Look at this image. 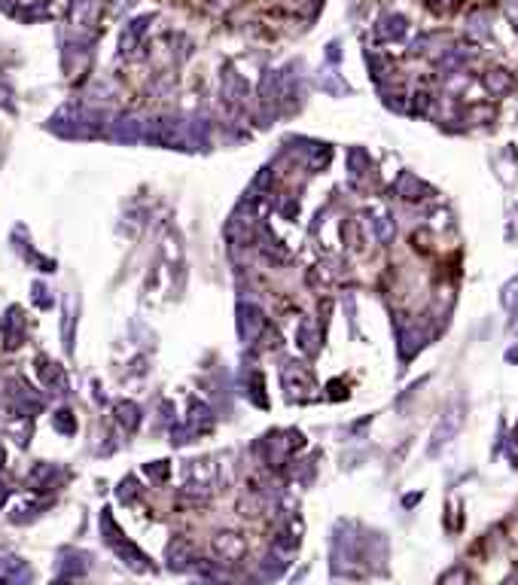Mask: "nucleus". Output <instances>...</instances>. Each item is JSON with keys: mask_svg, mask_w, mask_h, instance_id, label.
Listing matches in <instances>:
<instances>
[{"mask_svg": "<svg viewBox=\"0 0 518 585\" xmlns=\"http://www.w3.org/2000/svg\"><path fill=\"white\" fill-rule=\"evenodd\" d=\"M463 424V405L460 403H451L445 409V414L439 418L436 430H433V442H430V454H436L442 445H448L454 436H458V430Z\"/></svg>", "mask_w": 518, "mask_h": 585, "instance_id": "1", "label": "nucleus"}, {"mask_svg": "<svg viewBox=\"0 0 518 585\" xmlns=\"http://www.w3.org/2000/svg\"><path fill=\"white\" fill-rule=\"evenodd\" d=\"M214 549H216V555H223L226 561H238L247 552V543H244V536H238V534H220L214 540Z\"/></svg>", "mask_w": 518, "mask_h": 585, "instance_id": "2", "label": "nucleus"}, {"mask_svg": "<svg viewBox=\"0 0 518 585\" xmlns=\"http://www.w3.org/2000/svg\"><path fill=\"white\" fill-rule=\"evenodd\" d=\"M262 329H266V317H262V311L257 305H247V311H244V320H241V333L247 342H253Z\"/></svg>", "mask_w": 518, "mask_h": 585, "instance_id": "3", "label": "nucleus"}, {"mask_svg": "<svg viewBox=\"0 0 518 585\" xmlns=\"http://www.w3.org/2000/svg\"><path fill=\"white\" fill-rule=\"evenodd\" d=\"M397 189H399V195H403V198H408V202H417V198H424L421 192H430L415 174H403V177H399Z\"/></svg>", "mask_w": 518, "mask_h": 585, "instance_id": "4", "label": "nucleus"}, {"mask_svg": "<svg viewBox=\"0 0 518 585\" xmlns=\"http://www.w3.org/2000/svg\"><path fill=\"white\" fill-rule=\"evenodd\" d=\"M485 82H488V89H491V91H497V95H500V91H506L509 86H512V80H509V76H506L503 71H494V73H488V76H485Z\"/></svg>", "mask_w": 518, "mask_h": 585, "instance_id": "5", "label": "nucleus"}, {"mask_svg": "<svg viewBox=\"0 0 518 585\" xmlns=\"http://www.w3.org/2000/svg\"><path fill=\"white\" fill-rule=\"evenodd\" d=\"M439 585H467V567H451V570L439 579Z\"/></svg>", "mask_w": 518, "mask_h": 585, "instance_id": "6", "label": "nucleus"}, {"mask_svg": "<svg viewBox=\"0 0 518 585\" xmlns=\"http://www.w3.org/2000/svg\"><path fill=\"white\" fill-rule=\"evenodd\" d=\"M372 226H375L378 241H390V238H393V222H390V220L378 217V220H372Z\"/></svg>", "mask_w": 518, "mask_h": 585, "instance_id": "7", "label": "nucleus"}, {"mask_svg": "<svg viewBox=\"0 0 518 585\" xmlns=\"http://www.w3.org/2000/svg\"><path fill=\"white\" fill-rule=\"evenodd\" d=\"M119 421H122V424H126L128 430L135 427V424H137V409H135V405H131V403H122V405H119Z\"/></svg>", "mask_w": 518, "mask_h": 585, "instance_id": "8", "label": "nucleus"}, {"mask_svg": "<svg viewBox=\"0 0 518 585\" xmlns=\"http://www.w3.org/2000/svg\"><path fill=\"white\" fill-rule=\"evenodd\" d=\"M299 348L305 353H314V342H311V323H302L299 326Z\"/></svg>", "mask_w": 518, "mask_h": 585, "instance_id": "9", "label": "nucleus"}, {"mask_svg": "<svg viewBox=\"0 0 518 585\" xmlns=\"http://www.w3.org/2000/svg\"><path fill=\"white\" fill-rule=\"evenodd\" d=\"M503 305H506V308H509V311H512V314H518V281H515V283H509V287H506Z\"/></svg>", "mask_w": 518, "mask_h": 585, "instance_id": "10", "label": "nucleus"}]
</instances>
